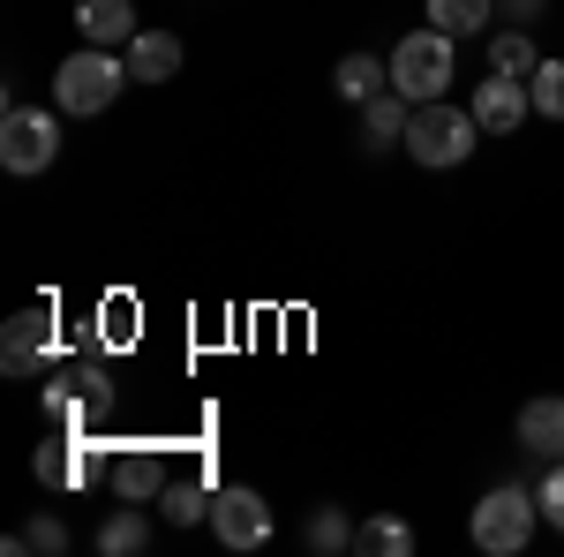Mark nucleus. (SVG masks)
I'll return each mask as SVG.
<instances>
[{
	"label": "nucleus",
	"instance_id": "obj_1",
	"mask_svg": "<svg viewBox=\"0 0 564 557\" xmlns=\"http://www.w3.org/2000/svg\"><path fill=\"white\" fill-rule=\"evenodd\" d=\"M121 84H135L129 53H121V45H84V53H68V61L53 68V106L76 114V121H90V114H106V106L121 98Z\"/></svg>",
	"mask_w": 564,
	"mask_h": 557
},
{
	"label": "nucleus",
	"instance_id": "obj_2",
	"mask_svg": "<svg viewBox=\"0 0 564 557\" xmlns=\"http://www.w3.org/2000/svg\"><path fill=\"white\" fill-rule=\"evenodd\" d=\"M475 136H481L475 106H444V98H430V106H414V121H406V159H414V167H430V173L467 167Z\"/></svg>",
	"mask_w": 564,
	"mask_h": 557
},
{
	"label": "nucleus",
	"instance_id": "obj_3",
	"mask_svg": "<svg viewBox=\"0 0 564 557\" xmlns=\"http://www.w3.org/2000/svg\"><path fill=\"white\" fill-rule=\"evenodd\" d=\"M534 527H542V505H534V490H520V482H497L475 505V519H467L481 557H520L534 543Z\"/></svg>",
	"mask_w": 564,
	"mask_h": 557
},
{
	"label": "nucleus",
	"instance_id": "obj_4",
	"mask_svg": "<svg viewBox=\"0 0 564 557\" xmlns=\"http://www.w3.org/2000/svg\"><path fill=\"white\" fill-rule=\"evenodd\" d=\"M444 84H452V31H406V39L391 45V90L399 98H414V106H430V98H444Z\"/></svg>",
	"mask_w": 564,
	"mask_h": 557
},
{
	"label": "nucleus",
	"instance_id": "obj_5",
	"mask_svg": "<svg viewBox=\"0 0 564 557\" xmlns=\"http://www.w3.org/2000/svg\"><path fill=\"white\" fill-rule=\"evenodd\" d=\"M53 346H61V317H53V301H31V309H15L0 324V369L8 377H45Z\"/></svg>",
	"mask_w": 564,
	"mask_h": 557
},
{
	"label": "nucleus",
	"instance_id": "obj_6",
	"mask_svg": "<svg viewBox=\"0 0 564 557\" xmlns=\"http://www.w3.org/2000/svg\"><path fill=\"white\" fill-rule=\"evenodd\" d=\"M61 159V121L45 106H8L0 114V167L8 173H45Z\"/></svg>",
	"mask_w": 564,
	"mask_h": 557
},
{
	"label": "nucleus",
	"instance_id": "obj_7",
	"mask_svg": "<svg viewBox=\"0 0 564 557\" xmlns=\"http://www.w3.org/2000/svg\"><path fill=\"white\" fill-rule=\"evenodd\" d=\"M212 535L226 550H263L271 543V505H263L249 482H226L212 497Z\"/></svg>",
	"mask_w": 564,
	"mask_h": 557
},
{
	"label": "nucleus",
	"instance_id": "obj_8",
	"mask_svg": "<svg viewBox=\"0 0 564 557\" xmlns=\"http://www.w3.org/2000/svg\"><path fill=\"white\" fill-rule=\"evenodd\" d=\"M467 106H475L481 136H512V129L527 121V106H534V90H527L520 76H497V68H489V76L475 84V98H467Z\"/></svg>",
	"mask_w": 564,
	"mask_h": 557
},
{
	"label": "nucleus",
	"instance_id": "obj_9",
	"mask_svg": "<svg viewBox=\"0 0 564 557\" xmlns=\"http://www.w3.org/2000/svg\"><path fill=\"white\" fill-rule=\"evenodd\" d=\"M106 482H113V497L151 505V497L166 490V452H159V444H129V452H113V460H106Z\"/></svg>",
	"mask_w": 564,
	"mask_h": 557
},
{
	"label": "nucleus",
	"instance_id": "obj_10",
	"mask_svg": "<svg viewBox=\"0 0 564 557\" xmlns=\"http://www.w3.org/2000/svg\"><path fill=\"white\" fill-rule=\"evenodd\" d=\"M121 53H129V76H135V84H174V76H181V61H188L174 31H135V39L121 45Z\"/></svg>",
	"mask_w": 564,
	"mask_h": 557
},
{
	"label": "nucleus",
	"instance_id": "obj_11",
	"mask_svg": "<svg viewBox=\"0 0 564 557\" xmlns=\"http://www.w3.org/2000/svg\"><path fill=\"white\" fill-rule=\"evenodd\" d=\"M90 460H98V444L90 437H68V444H39L31 452V474H39L45 490H76V482H90Z\"/></svg>",
	"mask_w": 564,
	"mask_h": 557
},
{
	"label": "nucleus",
	"instance_id": "obj_12",
	"mask_svg": "<svg viewBox=\"0 0 564 557\" xmlns=\"http://www.w3.org/2000/svg\"><path fill=\"white\" fill-rule=\"evenodd\" d=\"M76 31L84 45H129L143 23H135V0H76Z\"/></svg>",
	"mask_w": 564,
	"mask_h": 557
},
{
	"label": "nucleus",
	"instance_id": "obj_13",
	"mask_svg": "<svg viewBox=\"0 0 564 557\" xmlns=\"http://www.w3.org/2000/svg\"><path fill=\"white\" fill-rule=\"evenodd\" d=\"M520 444L534 452V460H564V392L520 407Z\"/></svg>",
	"mask_w": 564,
	"mask_h": 557
},
{
	"label": "nucleus",
	"instance_id": "obj_14",
	"mask_svg": "<svg viewBox=\"0 0 564 557\" xmlns=\"http://www.w3.org/2000/svg\"><path fill=\"white\" fill-rule=\"evenodd\" d=\"M406 121H414V98L377 90V98L361 106V143H369V151H391V143H406Z\"/></svg>",
	"mask_w": 564,
	"mask_h": 557
},
{
	"label": "nucleus",
	"instance_id": "obj_15",
	"mask_svg": "<svg viewBox=\"0 0 564 557\" xmlns=\"http://www.w3.org/2000/svg\"><path fill=\"white\" fill-rule=\"evenodd\" d=\"M143 550H151V513L121 497V513L98 519V557H143Z\"/></svg>",
	"mask_w": 564,
	"mask_h": 557
},
{
	"label": "nucleus",
	"instance_id": "obj_16",
	"mask_svg": "<svg viewBox=\"0 0 564 557\" xmlns=\"http://www.w3.org/2000/svg\"><path fill=\"white\" fill-rule=\"evenodd\" d=\"M332 84H339V98H347V106H369L377 90H391V61H377V53H347Z\"/></svg>",
	"mask_w": 564,
	"mask_h": 557
},
{
	"label": "nucleus",
	"instance_id": "obj_17",
	"mask_svg": "<svg viewBox=\"0 0 564 557\" xmlns=\"http://www.w3.org/2000/svg\"><path fill=\"white\" fill-rule=\"evenodd\" d=\"M212 482L204 474H181V482H166L159 490V505H166V527H196V519H212Z\"/></svg>",
	"mask_w": 564,
	"mask_h": 557
},
{
	"label": "nucleus",
	"instance_id": "obj_18",
	"mask_svg": "<svg viewBox=\"0 0 564 557\" xmlns=\"http://www.w3.org/2000/svg\"><path fill=\"white\" fill-rule=\"evenodd\" d=\"M354 535H361V527H354L347 513H339V505H316V513H308V527H302V543L316 557H339V550H354Z\"/></svg>",
	"mask_w": 564,
	"mask_h": 557
},
{
	"label": "nucleus",
	"instance_id": "obj_19",
	"mask_svg": "<svg viewBox=\"0 0 564 557\" xmlns=\"http://www.w3.org/2000/svg\"><path fill=\"white\" fill-rule=\"evenodd\" d=\"M430 23L452 39H475L481 23H497V0H430Z\"/></svg>",
	"mask_w": 564,
	"mask_h": 557
},
{
	"label": "nucleus",
	"instance_id": "obj_20",
	"mask_svg": "<svg viewBox=\"0 0 564 557\" xmlns=\"http://www.w3.org/2000/svg\"><path fill=\"white\" fill-rule=\"evenodd\" d=\"M489 68L527 84V76L542 68V53H534V39H527V31H497V39H489Z\"/></svg>",
	"mask_w": 564,
	"mask_h": 557
},
{
	"label": "nucleus",
	"instance_id": "obj_21",
	"mask_svg": "<svg viewBox=\"0 0 564 557\" xmlns=\"http://www.w3.org/2000/svg\"><path fill=\"white\" fill-rule=\"evenodd\" d=\"M354 550H369V557H414V527H406V519H361Z\"/></svg>",
	"mask_w": 564,
	"mask_h": 557
},
{
	"label": "nucleus",
	"instance_id": "obj_22",
	"mask_svg": "<svg viewBox=\"0 0 564 557\" xmlns=\"http://www.w3.org/2000/svg\"><path fill=\"white\" fill-rule=\"evenodd\" d=\"M527 90H534V114L542 121H564V61L557 53H542V68L527 76Z\"/></svg>",
	"mask_w": 564,
	"mask_h": 557
},
{
	"label": "nucleus",
	"instance_id": "obj_23",
	"mask_svg": "<svg viewBox=\"0 0 564 557\" xmlns=\"http://www.w3.org/2000/svg\"><path fill=\"white\" fill-rule=\"evenodd\" d=\"M8 550H45V557H61V550H68V527H61L53 513H39L23 535H8Z\"/></svg>",
	"mask_w": 564,
	"mask_h": 557
},
{
	"label": "nucleus",
	"instance_id": "obj_24",
	"mask_svg": "<svg viewBox=\"0 0 564 557\" xmlns=\"http://www.w3.org/2000/svg\"><path fill=\"white\" fill-rule=\"evenodd\" d=\"M534 505H542V519L564 535V460H542V482H534Z\"/></svg>",
	"mask_w": 564,
	"mask_h": 557
},
{
	"label": "nucleus",
	"instance_id": "obj_25",
	"mask_svg": "<svg viewBox=\"0 0 564 557\" xmlns=\"http://www.w3.org/2000/svg\"><path fill=\"white\" fill-rule=\"evenodd\" d=\"M98 340H113V346H129V340H135V301H129V294L98 301Z\"/></svg>",
	"mask_w": 564,
	"mask_h": 557
},
{
	"label": "nucleus",
	"instance_id": "obj_26",
	"mask_svg": "<svg viewBox=\"0 0 564 557\" xmlns=\"http://www.w3.org/2000/svg\"><path fill=\"white\" fill-rule=\"evenodd\" d=\"M542 8H550V0H505V15H512V23H534Z\"/></svg>",
	"mask_w": 564,
	"mask_h": 557
}]
</instances>
